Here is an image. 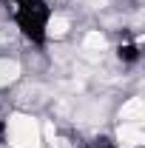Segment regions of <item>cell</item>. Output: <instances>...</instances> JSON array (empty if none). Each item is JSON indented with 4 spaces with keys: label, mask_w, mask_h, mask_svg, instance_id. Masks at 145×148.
Instances as JSON below:
<instances>
[{
    "label": "cell",
    "mask_w": 145,
    "mask_h": 148,
    "mask_svg": "<svg viewBox=\"0 0 145 148\" xmlns=\"http://www.w3.org/2000/svg\"><path fill=\"white\" fill-rule=\"evenodd\" d=\"M43 131L37 125L34 117H26V114H14L9 120V143L14 148H40L43 145Z\"/></svg>",
    "instance_id": "obj_1"
},
{
    "label": "cell",
    "mask_w": 145,
    "mask_h": 148,
    "mask_svg": "<svg viewBox=\"0 0 145 148\" xmlns=\"http://www.w3.org/2000/svg\"><path fill=\"white\" fill-rule=\"evenodd\" d=\"M117 140H120L125 148H137V145L145 143V134H142V128H140L137 123H122L120 131H117Z\"/></svg>",
    "instance_id": "obj_2"
},
{
    "label": "cell",
    "mask_w": 145,
    "mask_h": 148,
    "mask_svg": "<svg viewBox=\"0 0 145 148\" xmlns=\"http://www.w3.org/2000/svg\"><path fill=\"white\" fill-rule=\"evenodd\" d=\"M142 114H145V103H142V97H131L125 106H122V120H125V123H137V125H140Z\"/></svg>",
    "instance_id": "obj_3"
},
{
    "label": "cell",
    "mask_w": 145,
    "mask_h": 148,
    "mask_svg": "<svg viewBox=\"0 0 145 148\" xmlns=\"http://www.w3.org/2000/svg\"><path fill=\"white\" fill-rule=\"evenodd\" d=\"M20 77V66L14 60H0V86H9Z\"/></svg>",
    "instance_id": "obj_4"
},
{
    "label": "cell",
    "mask_w": 145,
    "mask_h": 148,
    "mask_svg": "<svg viewBox=\"0 0 145 148\" xmlns=\"http://www.w3.org/2000/svg\"><path fill=\"white\" fill-rule=\"evenodd\" d=\"M66 32H68V20H66V17L57 14V17L49 20V37H63Z\"/></svg>",
    "instance_id": "obj_5"
},
{
    "label": "cell",
    "mask_w": 145,
    "mask_h": 148,
    "mask_svg": "<svg viewBox=\"0 0 145 148\" xmlns=\"http://www.w3.org/2000/svg\"><path fill=\"white\" fill-rule=\"evenodd\" d=\"M83 46H85V49H94V51H103V49H105V37L100 34V32H88L85 40H83Z\"/></svg>",
    "instance_id": "obj_6"
},
{
    "label": "cell",
    "mask_w": 145,
    "mask_h": 148,
    "mask_svg": "<svg viewBox=\"0 0 145 148\" xmlns=\"http://www.w3.org/2000/svg\"><path fill=\"white\" fill-rule=\"evenodd\" d=\"M91 3H105V0H91Z\"/></svg>",
    "instance_id": "obj_7"
}]
</instances>
